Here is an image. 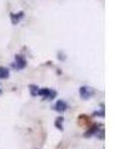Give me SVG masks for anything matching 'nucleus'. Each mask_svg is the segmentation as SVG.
<instances>
[{"label": "nucleus", "instance_id": "9b49d317", "mask_svg": "<svg viewBox=\"0 0 132 149\" xmlns=\"http://www.w3.org/2000/svg\"><path fill=\"white\" fill-rule=\"evenodd\" d=\"M2 93V91H1V88H0V95H1Z\"/></svg>", "mask_w": 132, "mask_h": 149}, {"label": "nucleus", "instance_id": "1a4fd4ad", "mask_svg": "<svg viewBox=\"0 0 132 149\" xmlns=\"http://www.w3.org/2000/svg\"><path fill=\"white\" fill-rule=\"evenodd\" d=\"M9 70L5 67H0V79H8Z\"/></svg>", "mask_w": 132, "mask_h": 149}, {"label": "nucleus", "instance_id": "7ed1b4c3", "mask_svg": "<svg viewBox=\"0 0 132 149\" xmlns=\"http://www.w3.org/2000/svg\"><path fill=\"white\" fill-rule=\"evenodd\" d=\"M99 126H100L99 124H92L90 126H88V131H86L85 133L83 134V136H85V137H90V136L97 134L98 131L100 130Z\"/></svg>", "mask_w": 132, "mask_h": 149}, {"label": "nucleus", "instance_id": "20e7f679", "mask_svg": "<svg viewBox=\"0 0 132 149\" xmlns=\"http://www.w3.org/2000/svg\"><path fill=\"white\" fill-rule=\"evenodd\" d=\"M54 109L58 112H65L68 109V104H67V102H65V100H60L56 102V104H55V107H54Z\"/></svg>", "mask_w": 132, "mask_h": 149}, {"label": "nucleus", "instance_id": "6e6552de", "mask_svg": "<svg viewBox=\"0 0 132 149\" xmlns=\"http://www.w3.org/2000/svg\"><path fill=\"white\" fill-rule=\"evenodd\" d=\"M64 117H58L56 119V121H55V126L57 127L59 130L63 131L64 130V126H63V123H64Z\"/></svg>", "mask_w": 132, "mask_h": 149}, {"label": "nucleus", "instance_id": "39448f33", "mask_svg": "<svg viewBox=\"0 0 132 149\" xmlns=\"http://www.w3.org/2000/svg\"><path fill=\"white\" fill-rule=\"evenodd\" d=\"M79 124L81 126H90L92 125V121L90 118L85 114H81L79 116Z\"/></svg>", "mask_w": 132, "mask_h": 149}, {"label": "nucleus", "instance_id": "9d476101", "mask_svg": "<svg viewBox=\"0 0 132 149\" xmlns=\"http://www.w3.org/2000/svg\"><path fill=\"white\" fill-rule=\"evenodd\" d=\"M30 91H31V95H32L33 97H36V95H38V91H39V88H38L37 86L31 85L30 86Z\"/></svg>", "mask_w": 132, "mask_h": 149}, {"label": "nucleus", "instance_id": "f257e3e1", "mask_svg": "<svg viewBox=\"0 0 132 149\" xmlns=\"http://www.w3.org/2000/svg\"><path fill=\"white\" fill-rule=\"evenodd\" d=\"M38 95L42 97L43 98H45V100H52L53 98L56 97L57 93L53 90H50V88H41V90L38 91Z\"/></svg>", "mask_w": 132, "mask_h": 149}, {"label": "nucleus", "instance_id": "f03ea898", "mask_svg": "<svg viewBox=\"0 0 132 149\" xmlns=\"http://www.w3.org/2000/svg\"><path fill=\"white\" fill-rule=\"evenodd\" d=\"M93 90L90 86H81L80 88V95H81V97L85 100H90V97H93Z\"/></svg>", "mask_w": 132, "mask_h": 149}, {"label": "nucleus", "instance_id": "423d86ee", "mask_svg": "<svg viewBox=\"0 0 132 149\" xmlns=\"http://www.w3.org/2000/svg\"><path fill=\"white\" fill-rule=\"evenodd\" d=\"M16 59V65H17V68L19 70H22L26 67V65H27V62H26L25 58H24L23 56H19V55H17V56L15 57Z\"/></svg>", "mask_w": 132, "mask_h": 149}, {"label": "nucleus", "instance_id": "0eeeda50", "mask_svg": "<svg viewBox=\"0 0 132 149\" xmlns=\"http://www.w3.org/2000/svg\"><path fill=\"white\" fill-rule=\"evenodd\" d=\"M24 13L23 12H19L18 14H11V21L13 24H17L21 19L23 18Z\"/></svg>", "mask_w": 132, "mask_h": 149}]
</instances>
